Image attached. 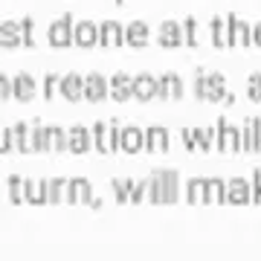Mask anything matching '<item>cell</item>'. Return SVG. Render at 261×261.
<instances>
[{"label": "cell", "instance_id": "12", "mask_svg": "<svg viewBox=\"0 0 261 261\" xmlns=\"http://www.w3.org/2000/svg\"><path fill=\"white\" fill-rule=\"evenodd\" d=\"M90 134H93V148L99 151V154H113L111 125H108V122H96L93 128H90Z\"/></svg>", "mask_w": 261, "mask_h": 261}, {"label": "cell", "instance_id": "31", "mask_svg": "<svg viewBox=\"0 0 261 261\" xmlns=\"http://www.w3.org/2000/svg\"><path fill=\"white\" fill-rule=\"evenodd\" d=\"M180 140H183V148H186V151H197V142H195V134H192V128H183V130H180Z\"/></svg>", "mask_w": 261, "mask_h": 261}, {"label": "cell", "instance_id": "13", "mask_svg": "<svg viewBox=\"0 0 261 261\" xmlns=\"http://www.w3.org/2000/svg\"><path fill=\"white\" fill-rule=\"evenodd\" d=\"M12 134H15V151L18 154H29L32 151V128H29V122H15Z\"/></svg>", "mask_w": 261, "mask_h": 261}, {"label": "cell", "instance_id": "23", "mask_svg": "<svg viewBox=\"0 0 261 261\" xmlns=\"http://www.w3.org/2000/svg\"><path fill=\"white\" fill-rule=\"evenodd\" d=\"M111 189L116 195V203H130V189H134V180L130 177H113Z\"/></svg>", "mask_w": 261, "mask_h": 261}, {"label": "cell", "instance_id": "34", "mask_svg": "<svg viewBox=\"0 0 261 261\" xmlns=\"http://www.w3.org/2000/svg\"><path fill=\"white\" fill-rule=\"evenodd\" d=\"M12 96V82L6 75H0V99H9Z\"/></svg>", "mask_w": 261, "mask_h": 261}, {"label": "cell", "instance_id": "32", "mask_svg": "<svg viewBox=\"0 0 261 261\" xmlns=\"http://www.w3.org/2000/svg\"><path fill=\"white\" fill-rule=\"evenodd\" d=\"M250 99H255V102H261V75H250Z\"/></svg>", "mask_w": 261, "mask_h": 261}, {"label": "cell", "instance_id": "21", "mask_svg": "<svg viewBox=\"0 0 261 261\" xmlns=\"http://www.w3.org/2000/svg\"><path fill=\"white\" fill-rule=\"evenodd\" d=\"M226 96V84H224V75H206V99L209 102H224Z\"/></svg>", "mask_w": 261, "mask_h": 261}, {"label": "cell", "instance_id": "40", "mask_svg": "<svg viewBox=\"0 0 261 261\" xmlns=\"http://www.w3.org/2000/svg\"><path fill=\"white\" fill-rule=\"evenodd\" d=\"M105 38H108V41H113V38H116V27H105Z\"/></svg>", "mask_w": 261, "mask_h": 261}, {"label": "cell", "instance_id": "10", "mask_svg": "<svg viewBox=\"0 0 261 261\" xmlns=\"http://www.w3.org/2000/svg\"><path fill=\"white\" fill-rule=\"evenodd\" d=\"M23 200L27 203H47V180H41V177H29L27 180V186H23Z\"/></svg>", "mask_w": 261, "mask_h": 261}, {"label": "cell", "instance_id": "2", "mask_svg": "<svg viewBox=\"0 0 261 261\" xmlns=\"http://www.w3.org/2000/svg\"><path fill=\"white\" fill-rule=\"evenodd\" d=\"M163 186V203H177L180 200V174L177 168H154L151 171Z\"/></svg>", "mask_w": 261, "mask_h": 261}, {"label": "cell", "instance_id": "9", "mask_svg": "<svg viewBox=\"0 0 261 261\" xmlns=\"http://www.w3.org/2000/svg\"><path fill=\"white\" fill-rule=\"evenodd\" d=\"M29 128H32V151H38V154H47V151H53L49 128L44 125V122H41V119H32V122H29Z\"/></svg>", "mask_w": 261, "mask_h": 261}, {"label": "cell", "instance_id": "41", "mask_svg": "<svg viewBox=\"0 0 261 261\" xmlns=\"http://www.w3.org/2000/svg\"><path fill=\"white\" fill-rule=\"evenodd\" d=\"M258 44H261V29H258Z\"/></svg>", "mask_w": 261, "mask_h": 261}, {"label": "cell", "instance_id": "22", "mask_svg": "<svg viewBox=\"0 0 261 261\" xmlns=\"http://www.w3.org/2000/svg\"><path fill=\"white\" fill-rule=\"evenodd\" d=\"M61 93H64V99H82L84 96V79H79V75H67V79H61Z\"/></svg>", "mask_w": 261, "mask_h": 261}, {"label": "cell", "instance_id": "4", "mask_svg": "<svg viewBox=\"0 0 261 261\" xmlns=\"http://www.w3.org/2000/svg\"><path fill=\"white\" fill-rule=\"evenodd\" d=\"M93 186H90V180L87 177H70L67 180V203H93Z\"/></svg>", "mask_w": 261, "mask_h": 261}, {"label": "cell", "instance_id": "1", "mask_svg": "<svg viewBox=\"0 0 261 261\" xmlns=\"http://www.w3.org/2000/svg\"><path fill=\"white\" fill-rule=\"evenodd\" d=\"M215 148L221 154H238L241 151V128L232 125L226 116L215 119Z\"/></svg>", "mask_w": 261, "mask_h": 261}, {"label": "cell", "instance_id": "26", "mask_svg": "<svg viewBox=\"0 0 261 261\" xmlns=\"http://www.w3.org/2000/svg\"><path fill=\"white\" fill-rule=\"evenodd\" d=\"M49 140H53V151H67V130L61 125L49 128Z\"/></svg>", "mask_w": 261, "mask_h": 261}, {"label": "cell", "instance_id": "6", "mask_svg": "<svg viewBox=\"0 0 261 261\" xmlns=\"http://www.w3.org/2000/svg\"><path fill=\"white\" fill-rule=\"evenodd\" d=\"M241 151L244 154H255L261 151V119L258 116H250L241 128Z\"/></svg>", "mask_w": 261, "mask_h": 261}, {"label": "cell", "instance_id": "14", "mask_svg": "<svg viewBox=\"0 0 261 261\" xmlns=\"http://www.w3.org/2000/svg\"><path fill=\"white\" fill-rule=\"evenodd\" d=\"M12 96L20 99V102H29V99L35 96V79L27 75V73L15 75V82H12Z\"/></svg>", "mask_w": 261, "mask_h": 261}, {"label": "cell", "instance_id": "15", "mask_svg": "<svg viewBox=\"0 0 261 261\" xmlns=\"http://www.w3.org/2000/svg\"><path fill=\"white\" fill-rule=\"evenodd\" d=\"M186 203H192V206H203L206 203V177L186 180Z\"/></svg>", "mask_w": 261, "mask_h": 261}, {"label": "cell", "instance_id": "3", "mask_svg": "<svg viewBox=\"0 0 261 261\" xmlns=\"http://www.w3.org/2000/svg\"><path fill=\"white\" fill-rule=\"evenodd\" d=\"M226 203L247 206L252 203V183L247 177H229L226 180Z\"/></svg>", "mask_w": 261, "mask_h": 261}, {"label": "cell", "instance_id": "36", "mask_svg": "<svg viewBox=\"0 0 261 261\" xmlns=\"http://www.w3.org/2000/svg\"><path fill=\"white\" fill-rule=\"evenodd\" d=\"M79 38H82V44H90V41H93V27L84 23V27L79 29Z\"/></svg>", "mask_w": 261, "mask_h": 261}, {"label": "cell", "instance_id": "19", "mask_svg": "<svg viewBox=\"0 0 261 261\" xmlns=\"http://www.w3.org/2000/svg\"><path fill=\"white\" fill-rule=\"evenodd\" d=\"M111 96L113 99H119V102H125V99H130L134 96V79H128V75H113L111 79Z\"/></svg>", "mask_w": 261, "mask_h": 261}, {"label": "cell", "instance_id": "16", "mask_svg": "<svg viewBox=\"0 0 261 261\" xmlns=\"http://www.w3.org/2000/svg\"><path fill=\"white\" fill-rule=\"evenodd\" d=\"M157 96L160 99H168V96L171 99H180L183 96V82H180L177 75H163L157 82Z\"/></svg>", "mask_w": 261, "mask_h": 261}, {"label": "cell", "instance_id": "29", "mask_svg": "<svg viewBox=\"0 0 261 261\" xmlns=\"http://www.w3.org/2000/svg\"><path fill=\"white\" fill-rule=\"evenodd\" d=\"M148 200L151 203H163V186H160V180L154 174L148 177Z\"/></svg>", "mask_w": 261, "mask_h": 261}, {"label": "cell", "instance_id": "37", "mask_svg": "<svg viewBox=\"0 0 261 261\" xmlns=\"http://www.w3.org/2000/svg\"><path fill=\"white\" fill-rule=\"evenodd\" d=\"M142 38H145V29L137 23V27L130 29V41H134V44H142Z\"/></svg>", "mask_w": 261, "mask_h": 261}, {"label": "cell", "instance_id": "35", "mask_svg": "<svg viewBox=\"0 0 261 261\" xmlns=\"http://www.w3.org/2000/svg\"><path fill=\"white\" fill-rule=\"evenodd\" d=\"M53 41H56V44H67V27L64 23L53 29Z\"/></svg>", "mask_w": 261, "mask_h": 261}, {"label": "cell", "instance_id": "27", "mask_svg": "<svg viewBox=\"0 0 261 261\" xmlns=\"http://www.w3.org/2000/svg\"><path fill=\"white\" fill-rule=\"evenodd\" d=\"M9 151H15V134L12 128H0V157H6Z\"/></svg>", "mask_w": 261, "mask_h": 261}, {"label": "cell", "instance_id": "18", "mask_svg": "<svg viewBox=\"0 0 261 261\" xmlns=\"http://www.w3.org/2000/svg\"><path fill=\"white\" fill-rule=\"evenodd\" d=\"M134 96L142 99V102H148L157 96V79H151V75H137L134 79Z\"/></svg>", "mask_w": 261, "mask_h": 261}, {"label": "cell", "instance_id": "8", "mask_svg": "<svg viewBox=\"0 0 261 261\" xmlns=\"http://www.w3.org/2000/svg\"><path fill=\"white\" fill-rule=\"evenodd\" d=\"M142 148H145V130L137 128V125H125L122 128V151L125 154H137Z\"/></svg>", "mask_w": 261, "mask_h": 261}, {"label": "cell", "instance_id": "11", "mask_svg": "<svg viewBox=\"0 0 261 261\" xmlns=\"http://www.w3.org/2000/svg\"><path fill=\"white\" fill-rule=\"evenodd\" d=\"M108 93H111V84L105 82L102 75H87V79H84V99L99 102V99H105Z\"/></svg>", "mask_w": 261, "mask_h": 261}, {"label": "cell", "instance_id": "5", "mask_svg": "<svg viewBox=\"0 0 261 261\" xmlns=\"http://www.w3.org/2000/svg\"><path fill=\"white\" fill-rule=\"evenodd\" d=\"M90 148H93V134H90V128H84V125L67 128V151H73V154H87Z\"/></svg>", "mask_w": 261, "mask_h": 261}, {"label": "cell", "instance_id": "39", "mask_svg": "<svg viewBox=\"0 0 261 261\" xmlns=\"http://www.w3.org/2000/svg\"><path fill=\"white\" fill-rule=\"evenodd\" d=\"M56 84H58L56 75H47V82H44V87H47V90H44V96H47V99H53V87H56Z\"/></svg>", "mask_w": 261, "mask_h": 261}, {"label": "cell", "instance_id": "7", "mask_svg": "<svg viewBox=\"0 0 261 261\" xmlns=\"http://www.w3.org/2000/svg\"><path fill=\"white\" fill-rule=\"evenodd\" d=\"M145 148L154 151V154H160V151H168V148H171V137H168V128H163V125H151V128H145Z\"/></svg>", "mask_w": 261, "mask_h": 261}, {"label": "cell", "instance_id": "30", "mask_svg": "<svg viewBox=\"0 0 261 261\" xmlns=\"http://www.w3.org/2000/svg\"><path fill=\"white\" fill-rule=\"evenodd\" d=\"M252 203H261V171L258 168H255V171H252Z\"/></svg>", "mask_w": 261, "mask_h": 261}, {"label": "cell", "instance_id": "17", "mask_svg": "<svg viewBox=\"0 0 261 261\" xmlns=\"http://www.w3.org/2000/svg\"><path fill=\"white\" fill-rule=\"evenodd\" d=\"M206 203H226V180L206 177Z\"/></svg>", "mask_w": 261, "mask_h": 261}, {"label": "cell", "instance_id": "33", "mask_svg": "<svg viewBox=\"0 0 261 261\" xmlns=\"http://www.w3.org/2000/svg\"><path fill=\"white\" fill-rule=\"evenodd\" d=\"M195 96L197 99H206V75L203 73H197V79H195Z\"/></svg>", "mask_w": 261, "mask_h": 261}, {"label": "cell", "instance_id": "28", "mask_svg": "<svg viewBox=\"0 0 261 261\" xmlns=\"http://www.w3.org/2000/svg\"><path fill=\"white\" fill-rule=\"evenodd\" d=\"M148 195V180H134V189H130V203H142Z\"/></svg>", "mask_w": 261, "mask_h": 261}, {"label": "cell", "instance_id": "25", "mask_svg": "<svg viewBox=\"0 0 261 261\" xmlns=\"http://www.w3.org/2000/svg\"><path fill=\"white\" fill-rule=\"evenodd\" d=\"M192 134H195V142H197V151H212L215 145V128H192Z\"/></svg>", "mask_w": 261, "mask_h": 261}, {"label": "cell", "instance_id": "38", "mask_svg": "<svg viewBox=\"0 0 261 261\" xmlns=\"http://www.w3.org/2000/svg\"><path fill=\"white\" fill-rule=\"evenodd\" d=\"M163 41H166V44H174V41H177V29L166 27V29H163Z\"/></svg>", "mask_w": 261, "mask_h": 261}, {"label": "cell", "instance_id": "24", "mask_svg": "<svg viewBox=\"0 0 261 261\" xmlns=\"http://www.w3.org/2000/svg\"><path fill=\"white\" fill-rule=\"evenodd\" d=\"M23 186H27V180L20 177V174H9L6 177V192H9L12 203H23Z\"/></svg>", "mask_w": 261, "mask_h": 261}, {"label": "cell", "instance_id": "20", "mask_svg": "<svg viewBox=\"0 0 261 261\" xmlns=\"http://www.w3.org/2000/svg\"><path fill=\"white\" fill-rule=\"evenodd\" d=\"M47 203H67V177L47 180Z\"/></svg>", "mask_w": 261, "mask_h": 261}]
</instances>
